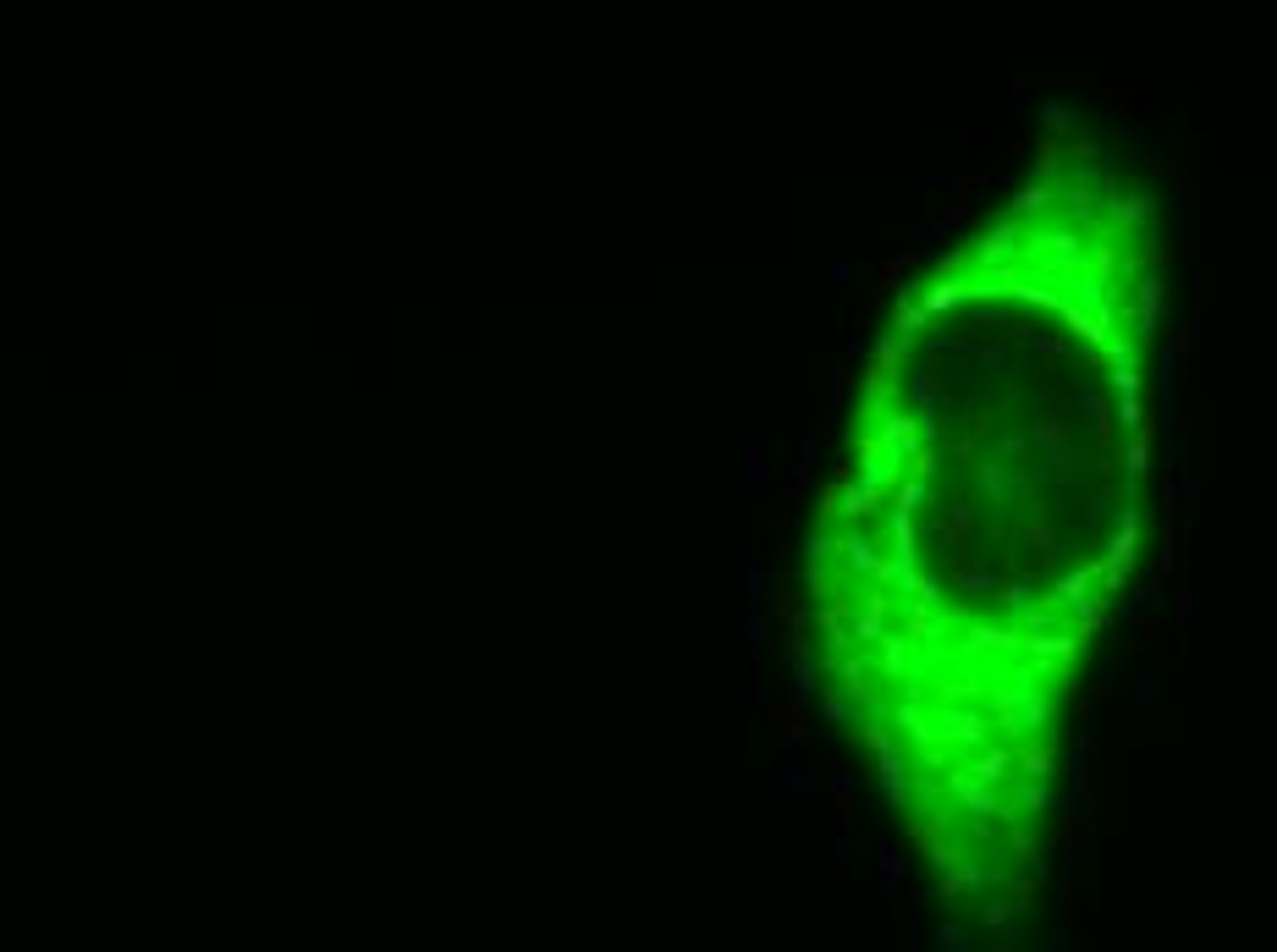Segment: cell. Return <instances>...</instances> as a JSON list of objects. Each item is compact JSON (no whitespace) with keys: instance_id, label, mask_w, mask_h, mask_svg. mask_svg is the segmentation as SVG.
<instances>
[{"instance_id":"obj_4","label":"cell","mask_w":1277,"mask_h":952,"mask_svg":"<svg viewBox=\"0 0 1277 952\" xmlns=\"http://www.w3.org/2000/svg\"><path fill=\"white\" fill-rule=\"evenodd\" d=\"M980 188H986V177H958V182H953V204H947V210H942L930 226H920V237H926V243H942L947 231H958V226H963V215H969V198H975Z\"/></svg>"},{"instance_id":"obj_20","label":"cell","mask_w":1277,"mask_h":952,"mask_svg":"<svg viewBox=\"0 0 1277 952\" xmlns=\"http://www.w3.org/2000/svg\"><path fill=\"white\" fill-rule=\"evenodd\" d=\"M1035 110H1041V122H1047V138H1074V132H1080V110L1063 105V99H1041Z\"/></svg>"},{"instance_id":"obj_28","label":"cell","mask_w":1277,"mask_h":952,"mask_svg":"<svg viewBox=\"0 0 1277 952\" xmlns=\"http://www.w3.org/2000/svg\"><path fill=\"white\" fill-rule=\"evenodd\" d=\"M996 595H1002V605H1013V611H1030L1035 605L1030 578H1019V572H996Z\"/></svg>"},{"instance_id":"obj_54","label":"cell","mask_w":1277,"mask_h":952,"mask_svg":"<svg viewBox=\"0 0 1277 952\" xmlns=\"http://www.w3.org/2000/svg\"><path fill=\"white\" fill-rule=\"evenodd\" d=\"M1024 446H1030L1024 435H1008V441H1002V463H1013V457H1024Z\"/></svg>"},{"instance_id":"obj_10","label":"cell","mask_w":1277,"mask_h":952,"mask_svg":"<svg viewBox=\"0 0 1277 952\" xmlns=\"http://www.w3.org/2000/svg\"><path fill=\"white\" fill-rule=\"evenodd\" d=\"M969 529H975V507L969 502H953L947 518L936 523V540L947 545V556H969Z\"/></svg>"},{"instance_id":"obj_22","label":"cell","mask_w":1277,"mask_h":952,"mask_svg":"<svg viewBox=\"0 0 1277 952\" xmlns=\"http://www.w3.org/2000/svg\"><path fill=\"white\" fill-rule=\"evenodd\" d=\"M914 348V342H903V336H881V342H876V348H870V369H881V375H893L897 381V369H903V352Z\"/></svg>"},{"instance_id":"obj_55","label":"cell","mask_w":1277,"mask_h":952,"mask_svg":"<svg viewBox=\"0 0 1277 952\" xmlns=\"http://www.w3.org/2000/svg\"><path fill=\"white\" fill-rule=\"evenodd\" d=\"M1013 110H1030V83L1024 77H1013Z\"/></svg>"},{"instance_id":"obj_12","label":"cell","mask_w":1277,"mask_h":952,"mask_svg":"<svg viewBox=\"0 0 1277 952\" xmlns=\"http://www.w3.org/2000/svg\"><path fill=\"white\" fill-rule=\"evenodd\" d=\"M953 589L958 595H991L996 589V572L980 556H953Z\"/></svg>"},{"instance_id":"obj_50","label":"cell","mask_w":1277,"mask_h":952,"mask_svg":"<svg viewBox=\"0 0 1277 952\" xmlns=\"http://www.w3.org/2000/svg\"><path fill=\"white\" fill-rule=\"evenodd\" d=\"M1090 264L1101 270V281H1113V276H1117V259H1113V248H1096V254H1090Z\"/></svg>"},{"instance_id":"obj_45","label":"cell","mask_w":1277,"mask_h":952,"mask_svg":"<svg viewBox=\"0 0 1277 952\" xmlns=\"http://www.w3.org/2000/svg\"><path fill=\"white\" fill-rule=\"evenodd\" d=\"M909 463H914V479H936V446H920Z\"/></svg>"},{"instance_id":"obj_37","label":"cell","mask_w":1277,"mask_h":952,"mask_svg":"<svg viewBox=\"0 0 1277 952\" xmlns=\"http://www.w3.org/2000/svg\"><path fill=\"white\" fill-rule=\"evenodd\" d=\"M909 264H914V254H893L887 264H881V286H887V292H903V276H909Z\"/></svg>"},{"instance_id":"obj_21","label":"cell","mask_w":1277,"mask_h":952,"mask_svg":"<svg viewBox=\"0 0 1277 952\" xmlns=\"http://www.w3.org/2000/svg\"><path fill=\"white\" fill-rule=\"evenodd\" d=\"M1008 771H1013V749H986V755L969 765L963 776H969V782H980V788H991V782H1002Z\"/></svg>"},{"instance_id":"obj_15","label":"cell","mask_w":1277,"mask_h":952,"mask_svg":"<svg viewBox=\"0 0 1277 952\" xmlns=\"http://www.w3.org/2000/svg\"><path fill=\"white\" fill-rule=\"evenodd\" d=\"M1019 545H1030L1035 556H1041V568H1052L1057 562V529L1047 518H1024L1019 523Z\"/></svg>"},{"instance_id":"obj_36","label":"cell","mask_w":1277,"mask_h":952,"mask_svg":"<svg viewBox=\"0 0 1277 952\" xmlns=\"http://www.w3.org/2000/svg\"><path fill=\"white\" fill-rule=\"evenodd\" d=\"M1107 385H1113L1117 397H1140V385H1146V375H1140L1134 364H1123V369H1113V375H1107Z\"/></svg>"},{"instance_id":"obj_2","label":"cell","mask_w":1277,"mask_h":952,"mask_svg":"<svg viewBox=\"0 0 1277 952\" xmlns=\"http://www.w3.org/2000/svg\"><path fill=\"white\" fill-rule=\"evenodd\" d=\"M1150 215H1156V198L1150 193H1107L1101 198V231H1117V237L1140 231Z\"/></svg>"},{"instance_id":"obj_51","label":"cell","mask_w":1277,"mask_h":952,"mask_svg":"<svg viewBox=\"0 0 1277 952\" xmlns=\"http://www.w3.org/2000/svg\"><path fill=\"white\" fill-rule=\"evenodd\" d=\"M1140 638H1146V655L1156 661V655H1162V622H1146V628H1140Z\"/></svg>"},{"instance_id":"obj_11","label":"cell","mask_w":1277,"mask_h":952,"mask_svg":"<svg viewBox=\"0 0 1277 952\" xmlns=\"http://www.w3.org/2000/svg\"><path fill=\"white\" fill-rule=\"evenodd\" d=\"M1052 765H1057V749L1047 743V738H1035V743H1019V749H1013V771H1019L1024 782H1047V776H1052Z\"/></svg>"},{"instance_id":"obj_42","label":"cell","mask_w":1277,"mask_h":952,"mask_svg":"<svg viewBox=\"0 0 1277 952\" xmlns=\"http://www.w3.org/2000/svg\"><path fill=\"white\" fill-rule=\"evenodd\" d=\"M1068 155H1074V160H1085V165H1090V160L1101 155V138H1096V132H1074V144H1068Z\"/></svg>"},{"instance_id":"obj_18","label":"cell","mask_w":1277,"mask_h":952,"mask_svg":"<svg viewBox=\"0 0 1277 952\" xmlns=\"http://www.w3.org/2000/svg\"><path fill=\"white\" fill-rule=\"evenodd\" d=\"M881 793H887V804L893 809H909V765L897 760V755H881Z\"/></svg>"},{"instance_id":"obj_13","label":"cell","mask_w":1277,"mask_h":952,"mask_svg":"<svg viewBox=\"0 0 1277 952\" xmlns=\"http://www.w3.org/2000/svg\"><path fill=\"white\" fill-rule=\"evenodd\" d=\"M980 468V484H986V496L996 502V507H1013L1019 496H1013V468L1019 463H1002V457H986V463H975Z\"/></svg>"},{"instance_id":"obj_40","label":"cell","mask_w":1277,"mask_h":952,"mask_svg":"<svg viewBox=\"0 0 1277 952\" xmlns=\"http://www.w3.org/2000/svg\"><path fill=\"white\" fill-rule=\"evenodd\" d=\"M1008 854L1019 858V864H1035V837H1030V831H1019V825H1013V831H1008Z\"/></svg>"},{"instance_id":"obj_26","label":"cell","mask_w":1277,"mask_h":952,"mask_svg":"<svg viewBox=\"0 0 1277 952\" xmlns=\"http://www.w3.org/2000/svg\"><path fill=\"white\" fill-rule=\"evenodd\" d=\"M953 793L963 798V804H969L975 815H1002V809H996V798H991L986 788H980V782H969L963 771H953Z\"/></svg>"},{"instance_id":"obj_9","label":"cell","mask_w":1277,"mask_h":952,"mask_svg":"<svg viewBox=\"0 0 1277 952\" xmlns=\"http://www.w3.org/2000/svg\"><path fill=\"white\" fill-rule=\"evenodd\" d=\"M1096 572H1101V556H1096V562H1085V568H1074V572H1063V578L1052 584V601H1047V605H1057V611H1080V605L1090 601Z\"/></svg>"},{"instance_id":"obj_19","label":"cell","mask_w":1277,"mask_h":952,"mask_svg":"<svg viewBox=\"0 0 1277 952\" xmlns=\"http://www.w3.org/2000/svg\"><path fill=\"white\" fill-rule=\"evenodd\" d=\"M1074 408H1085L1090 418H1096V435H1101V446L1113 451V430H1117V418H1113V408H1107V397H1101L1096 385H1085V391L1074 397Z\"/></svg>"},{"instance_id":"obj_49","label":"cell","mask_w":1277,"mask_h":952,"mask_svg":"<svg viewBox=\"0 0 1277 952\" xmlns=\"http://www.w3.org/2000/svg\"><path fill=\"white\" fill-rule=\"evenodd\" d=\"M821 716H826V722H848V716H854V705H848V699H837V694H831L826 705H821Z\"/></svg>"},{"instance_id":"obj_24","label":"cell","mask_w":1277,"mask_h":952,"mask_svg":"<svg viewBox=\"0 0 1277 952\" xmlns=\"http://www.w3.org/2000/svg\"><path fill=\"white\" fill-rule=\"evenodd\" d=\"M1123 468H1129V479H1146V468H1150V424H1140V430L1129 435V446H1123Z\"/></svg>"},{"instance_id":"obj_38","label":"cell","mask_w":1277,"mask_h":952,"mask_svg":"<svg viewBox=\"0 0 1277 952\" xmlns=\"http://www.w3.org/2000/svg\"><path fill=\"white\" fill-rule=\"evenodd\" d=\"M1057 160H1063L1057 138H1041V144H1035V177H1041V182H1047V177L1057 171Z\"/></svg>"},{"instance_id":"obj_7","label":"cell","mask_w":1277,"mask_h":952,"mask_svg":"<svg viewBox=\"0 0 1277 952\" xmlns=\"http://www.w3.org/2000/svg\"><path fill=\"white\" fill-rule=\"evenodd\" d=\"M1134 540H1140V512L1123 507V512H1117V529H1113V545H1107V556H1101V568H1107V572H1129V568H1134Z\"/></svg>"},{"instance_id":"obj_27","label":"cell","mask_w":1277,"mask_h":952,"mask_svg":"<svg viewBox=\"0 0 1277 952\" xmlns=\"http://www.w3.org/2000/svg\"><path fill=\"white\" fill-rule=\"evenodd\" d=\"M909 385H914L920 408H926V413H936V402H942V375H936V358H930L926 369H914V375H909Z\"/></svg>"},{"instance_id":"obj_33","label":"cell","mask_w":1277,"mask_h":952,"mask_svg":"<svg viewBox=\"0 0 1277 952\" xmlns=\"http://www.w3.org/2000/svg\"><path fill=\"white\" fill-rule=\"evenodd\" d=\"M771 722H776V732H782V743L793 749V743H804V727H798V705H782V710H771Z\"/></svg>"},{"instance_id":"obj_31","label":"cell","mask_w":1277,"mask_h":952,"mask_svg":"<svg viewBox=\"0 0 1277 952\" xmlns=\"http://www.w3.org/2000/svg\"><path fill=\"white\" fill-rule=\"evenodd\" d=\"M1047 463H1052L1047 474H1052L1057 484H1080V479H1085V463H1080V451H1074V446H1063V451H1052Z\"/></svg>"},{"instance_id":"obj_30","label":"cell","mask_w":1277,"mask_h":952,"mask_svg":"<svg viewBox=\"0 0 1277 952\" xmlns=\"http://www.w3.org/2000/svg\"><path fill=\"white\" fill-rule=\"evenodd\" d=\"M1013 331H1019V342H1024V348H1030V352H1041V358H1063V352H1068V342H1063V336H1041V331H1035L1030 319H1019Z\"/></svg>"},{"instance_id":"obj_43","label":"cell","mask_w":1277,"mask_h":952,"mask_svg":"<svg viewBox=\"0 0 1277 952\" xmlns=\"http://www.w3.org/2000/svg\"><path fill=\"white\" fill-rule=\"evenodd\" d=\"M1085 848V821H1063V858H1074Z\"/></svg>"},{"instance_id":"obj_5","label":"cell","mask_w":1277,"mask_h":952,"mask_svg":"<svg viewBox=\"0 0 1277 952\" xmlns=\"http://www.w3.org/2000/svg\"><path fill=\"white\" fill-rule=\"evenodd\" d=\"M1162 298H1167V281L1162 276H1146L1134 286V342H1150V331L1162 325Z\"/></svg>"},{"instance_id":"obj_32","label":"cell","mask_w":1277,"mask_h":952,"mask_svg":"<svg viewBox=\"0 0 1277 952\" xmlns=\"http://www.w3.org/2000/svg\"><path fill=\"white\" fill-rule=\"evenodd\" d=\"M926 496H930L926 479H903V484L893 490V512H909V518H914V507H926Z\"/></svg>"},{"instance_id":"obj_23","label":"cell","mask_w":1277,"mask_h":952,"mask_svg":"<svg viewBox=\"0 0 1277 952\" xmlns=\"http://www.w3.org/2000/svg\"><path fill=\"white\" fill-rule=\"evenodd\" d=\"M1107 622H1113V601H1107V595H1090V601L1074 611V634L1080 638H1090L1096 628H1107Z\"/></svg>"},{"instance_id":"obj_47","label":"cell","mask_w":1277,"mask_h":952,"mask_svg":"<svg viewBox=\"0 0 1277 952\" xmlns=\"http://www.w3.org/2000/svg\"><path fill=\"white\" fill-rule=\"evenodd\" d=\"M881 876H887V887L903 876V854H897V848H887V842H881Z\"/></svg>"},{"instance_id":"obj_16","label":"cell","mask_w":1277,"mask_h":952,"mask_svg":"<svg viewBox=\"0 0 1277 952\" xmlns=\"http://www.w3.org/2000/svg\"><path fill=\"white\" fill-rule=\"evenodd\" d=\"M1035 248H1041V254L1052 259V264H1068V270H1080V264H1085V254H1080V237H1074L1068 226H1057V231H1047V237L1035 243Z\"/></svg>"},{"instance_id":"obj_14","label":"cell","mask_w":1277,"mask_h":952,"mask_svg":"<svg viewBox=\"0 0 1277 952\" xmlns=\"http://www.w3.org/2000/svg\"><path fill=\"white\" fill-rule=\"evenodd\" d=\"M1146 710H1134V705H1117L1107 710V738H1113V749H1134V743H1146Z\"/></svg>"},{"instance_id":"obj_34","label":"cell","mask_w":1277,"mask_h":952,"mask_svg":"<svg viewBox=\"0 0 1277 952\" xmlns=\"http://www.w3.org/2000/svg\"><path fill=\"white\" fill-rule=\"evenodd\" d=\"M1167 352H1173V358H1179V369H1183V364H1195V352H1200V325H1195V319H1189V325H1183V331H1179V342H1173V348H1167Z\"/></svg>"},{"instance_id":"obj_35","label":"cell","mask_w":1277,"mask_h":952,"mask_svg":"<svg viewBox=\"0 0 1277 952\" xmlns=\"http://www.w3.org/2000/svg\"><path fill=\"white\" fill-rule=\"evenodd\" d=\"M1156 699H1162V672H1156V661H1150V672L1140 677V688H1134V699H1129V705H1134V710H1150Z\"/></svg>"},{"instance_id":"obj_29","label":"cell","mask_w":1277,"mask_h":952,"mask_svg":"<svg viewBox=\"0 0 1277 952\" xmlns=\"http://www.w3.org/2000/svg\"><path fill=\"white\" fill-rule=\"evenodd\" d=\"M1052 198H1057V193L1047 188V182H1030V188H1019V193H1013V221H1024V215H1041Z\"/></svg>"},{"instance_id":"obj_25","label":"cell","mask_w":1277,"mask_h":952,"mask_svg":"<svg viewBox=\"0 0 1277 952\" xmlns=\"http://www.w3.org/2000/svg\"><path fill=\"white\" fill-rule=\"evenodd\" d=\"M1035 441L1047 446V457H1052V451H1063V446H1074V424L1057 418V413H1047V418L1035 424Z\"/></svg>"},{"instance_id":"obj_6","label":"cell","mask_w":1277,"mask_h":952,"mask_svg":"<svg viewBox=\"0 0 1277 952\" xmlns=\"http://www.w3.org/2000/svg\"><path fill=\"white\" fill-rule=\"evenodd\" d=\"M986 727L980 710H936V743H986Z\"/></svg>"},{"instance_id":"obj_48","label":"cell","mask_w":1277,"mask_h":952,"mask_svg":"<svg viewBox=\"0 0 1277 952\" xmlns=\"http://www.w3.org/2000/svg\"><path fill=\"white\" fill-rule=\"evenodd\" d=\"M1068 204H1074V215H1096V193L1090 188H1068Z\"/></svg>"},{"instance_id":"obj_17","label":"cell","mask_w":1277,"mask_h":952,"mask_svg":"<svg viewBox=\"0 0 1277 952\" xmlns=\"http://www.w3.org/2000/svg\"><path fill=\"white\" fill-rule=\"evenodd\" d=\"M958 303H963V276H958V281H930L926 298H920V314L942 319V314H953Z\"/></svg>"},{"instance_id":"obj_53","label":"cell","mask_w":1277,"mask_h":952,"mask_svg":"<svg viewBox=\"0 0 1277 952\" xmlns=\"http://www.w3.org/2000/svg\"><path fill=\"white\" fill-rule=\"evenodd\" d=\"M942 947H947V952H969V936H963L958 925H947V930H942Z\"/></svg>"},{"instance_id":"obj_8","label":"cell","mask_w":1277,"mask_h":952,"mask_svg":"<svg viewBox=\"0 0 1277 952\" xmlns=\"http://www.w3.org/2000/svg\"><path fill=\"white\" fill-rule=\"evenodd\" d=\"M887 611H893V595H887V589H870V595H864V611L854 617V634H848V638L876 650V644L887 638Z\"/></svg>"},{"instance_id":"obj_46","label":"cell","mask_w":1277,"mask_h":952,"mask_svg":"<svg viewBox=\"0 0 1277 952\" xmlns=\"http://www.w3.org/2000/svg\"><path fill=\"white\" fill-rule=\"evenodd\" d=\"M996 325H1008L1002 309H975V319H969V331H996Z\"/></svg>"},{"instance_id":"obj_41","label":"cell","mask_w":1277,"mask_h":952,"mask_svg":"<svg viewBox=\"0 0 1277 952\" xmlns=\"http://www.w3.org/2000/svg\"><path fill=\"white\" fill-rule=\"evenodd\" d=\"M1113 418H1117V424H1129V430H1140V424H1146V413H1140V397H1117Z\"/></svg>"},{"instance_id":"obj_1","label":"cell","mask_w":1277,"mask_h":952,"mask_svg":"<svg viewBox=\"0 0 1277 952\" xmlns=\"http://www.w3.org/2000/svg\"><path fill=\"white\" fill-rule=\"evenodd\" d=\"M991 705H996V727L1008 732H1041L1063 716V699L1041 688L1035 672H1019V677H1002L991 688Z\"/></svg>"},{"instance_id":"obj_3","label":"cell","mask_w":1277,"mask_h":952,"mask_svg":"<svg viewBox=\"0 0 1277 952\" xmlns=\"http://www.w3.org/2000/svg\"><path fill=\"white\" fill-rule=\"evenodd\" d=\"M1013 254H1019V221H1002L980 237V248H969V264H980L986 276H996V270H1008Z\"/></svg>"},{"instance_id":"obj_44","label":"cell","mask_w":1277,"mask_h":952,"mask_svg":"<svg viewBox=\"0 0 1277 952\" xmlns=\"http://www.w3.org/2000/svg\"><path fill=\"white\" fill-rule=\"evenodd\" d=\"M1101 518H1107V490H1096V496L1085 502V529H1090V535L1101 529Z\"/></svg>"},{"instance_id":"obj_39","label":"cell","mask_w":1277,"mask_h":952,"mask_svg":"<svg viewBox=\"0 0 1277 952\" xmlns=\"http://www.w3.org/2000/svg\"><path fill=\"white\" fill-rule=\"evenodd\" d=\"M860 738H864V743H870V749H876V760H881V755H897L893 732L881 727V722H870V727H860Z\"/></svg>"},{"instance_id":"obj_52","label":"cell","mask_w":1277,"mask_h":952,"mask_svg":"<svg viewBox=\"0 0 1277 952\" xmlns=\"http://www.w3.org/2000/svg\"><path fill=\"white\" fill-rule=\"evenodd\" d=\"M1024 809H1047V804H1052V798H1047V788H1041V782H1030V788H1024V798H1019Z\"/></svg>"}]
</instances>
